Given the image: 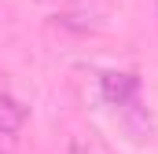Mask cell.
<instances>
[{"instance_id":"6da1fadb","label":"cell","mask_w":158,"mask_h":154,"mask_svg":"<svg viewBox=\"0 0 158 154\" xmlns=\"http://www.w3.org/2000/svg\"><path fill=\"white\" fill-rule=\"evenodd\" d=\"M99 92H103V99L110 103V107H125V103H132L136 99V92H140V77L136 74H125V70H110V74L99 77Z\"/></svg>"},{"instance_id":"7a4b0ae2","label":"cell","mask_w":158,"mask_h":154,"mask_svg":"<svg viewBox=\"0 0 158 154\" xmlns=\"http://www.w3.org/2000/svg\"><path fill=\"white\" fill-rule=\"evenodd\" d=\"M22 121H26V107H19L11 95H0V132H19L22 128Z\"/></svg>"}]
</instances>
